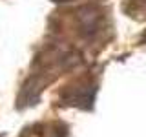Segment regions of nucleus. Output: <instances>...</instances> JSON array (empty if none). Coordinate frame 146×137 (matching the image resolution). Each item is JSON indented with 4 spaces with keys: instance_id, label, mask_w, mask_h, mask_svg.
<instances>
[{
    "instance_id": "f257e3e1",
    "label": "nucleus",
    "mask_w": 146,
    "mask_h": 137,
    "mask_svg": "<svg viewBox=\"0 0 146 137\" xmlns=\"http://www.w3.org/2000/svg\"><path fill=\"white\" fill-rule=\"evenodd\" d=\"M79 20H80L82 29H84L88 35H91L93 31H97V26H99V13L95 11V9H91V7H84V9H80Z\"/></svg>"
},
{
    "instance_id": "f03ea898",
    "label": "nucleus",
    "mask_w": 146,
    "mask_h": 137,
    "mask_svg": "<svg viewBox=\"0 0 146 137\" xmlns=\"http://www.w3.org/2000/svg\"><path fill=\"white\" fill-rule=\"evenodd\" d=\"M55 2H68V0H55Z\"/></svg>"
}]
</instances>
